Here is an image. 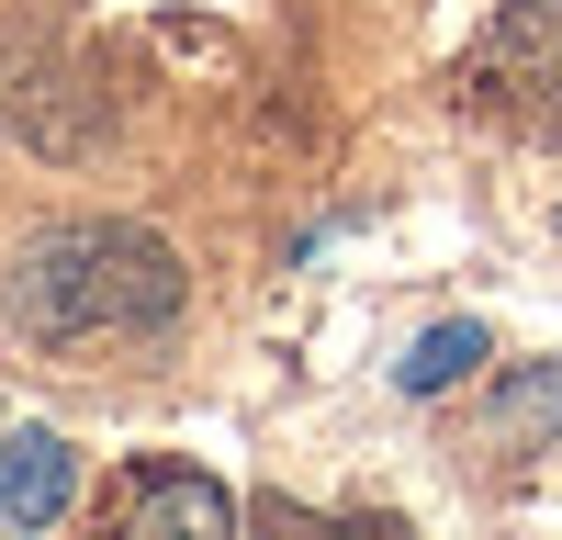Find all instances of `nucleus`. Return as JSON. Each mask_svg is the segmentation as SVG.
I'll return each mask as SVG.
<instances>
[{"label": "nucleus", "mask_w": 562, "mask_h": 540, "mask_svg": "<svg viewBox=\"0 0 562 540\" xmlns=\"http://www.w3.org/2000/svg\"><path fill=\"white\" fill-rule=\"evenodd\" d=\"M180 315V259L147 225H57L34 237L12 270V327L45 349H90V338H147Z\"/></svg>", "instance_id": "nucleus-1"}, {"label": "nucleus", "mask_w": 562, "mask_h": 540, "mask_svg": "<svg viewBox=\"0 0 562 540\" xmlns=\"http://www.w3.org/2000/svg\"><path fill=\"white\" fill-rule=\"evenodd\" d=\"M473 90L495 113H518L529 135H562V0H518V12L484 34Z\"/></svg>", "instance_id": "nucleus-2"}, {"label": "nucleus", "mask_w": 562, "mask_h": 540, "mask_svg": "<svg viewBox=\"0 0 562 540\" xmlns=\"http://www.w3.org/2000/svg\"><path fill=\"white\" fill-rule=\"evenodd\" d=\"M113 529H124V540H225V529H237V495H225L214 473L147 462V473H124V495H113Z\"/></svg>", "instance_id": "nucleus-3"}, {"label": "nucleus", "mask_w": 562, "mask_h": 540, "mask_svg": "<svg viewBox=\"0 0 562 540\" xmlns=\"http://www.w3.org/2000/svg\"><path fill=\"white\" fill-rule=\"evenodd\" d=\"M68 495H79V450L57 428H12V439H0V518H12V529L68 518Z\"/></svg>", "instance_id": "nucleus-4"}, {"label": "nucleus", "mask_w": 562, "mask_h": 540, "mask_svg": "<svg viewBox=\"0 0 562 540\" xmlns=\"http://www.w3.org/2000/svg\"><path fill=\"white\" fill-rule=\"evenodd\" d=\"M473 360H484V327H473V315H450V327H428V338L405 349V394H450Z\"/></svg>", "instance_id": "nucleus-5"}, {"label": "nucleus", "mask_w": 562, "mask_h": 540, "mask_svg": "<svg viewBox=\"0 0 562 540\" xmlns=\"http://www.w3.org/2000/svg\"><path fill=\"white\" fill-rule=\"evenodd\" d=\"M551 417H562V372H540V383L506 394V428H551Z\"/></svg>", "instance_id": "nucleus-6"}]
</instances>
